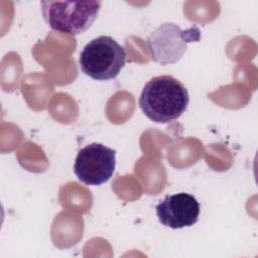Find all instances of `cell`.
Instances as JSON below:
<instances>
[{
  "label": "cell",
  "mask_w": 258,
  "mask_h": 258,
  "mask_svg": "<svg viewBox=\"0 0 258 258\" xmlns=\"http://www.w3.org/2000/svg\"><path fill=\"white\" fill-rule=\"evenodd\" d=\"M189 103L188 92L171 76L149 80L142 89L139 106L144 115L156 123H169L179 118Z\"/></svg>",
  "instance_id": "1"
},
{
  "label": "cell",
  "mask_w": 258,
  "mask_h": 258,
  "mask_svg": "<svg viewBox=\"0 0 258 258\" xmlns=\"http://www.w3.org/2000/svg\"><path fill=\"white\" fill-rule=\"evenodd\" d=\"M41 13L51 29L77 35L85 32L96 20L101 1H41Z\"/></svg>",
  "instance_id": "2"
},
{
  "label": "cell",
  "mask_w": 258,
  "mask_h": 258,
  "mask_svg": "<svg viewBox=\"0 0 258 258\" xmlns=\"http://www.w3.org/2000/svg\"><path fill=\"white\" fill-rule=\"evenodd\" d=\"M82 72L97 81L115 79L126 62V52L113 37L101 35L88 42L80 53Z\"/></svg>",
  "instance_id": "3"
},
{
  "label": "cell",
  "mask_w": 258,
  "mask_h": 258,
  "mask_svg": "<svg viewBox=\"0 0 258 258\" xmlns=\"http://www.w3.org/2000/svg\"><path fill=\"white\" fill-rule=\"evenodd\" d=\"M201 39L200 29L194 25L181 29L174 23H163L147 37V45L152 59L161 64L178 61L186 51L187 43Z\"/></svg>",
  "instance_id": "4"
},
{
  "label": "cell",
  "mask_w": 258,
  "mask_h": 258,
  "mask_svg": "<svg viewBox=\"0 0 258 258\" xmlns=\"http://www.w3.org/2000/svg\"><path fill=\"white\" fill-rule=\"evenodd\" d=\"M116 151L102 143L83 147L75 160L74 172L78 179L88 185H101L113 175Z\"/></svg>",
  "instance_id": "5"
},
{
  "label": "cell",
  "mask_w": 258,
  "mask_h": 258,
  "mask_svg": "<svg viewBox=\"0 0 258 258\" xmlns=\"http://www.w3.org/2000/svg\"><path fill=\"white\" fill-rule=\"evenodd\" d=\"M158 221L165 227L181 229L190 227L199 221L200 203L189 194L178 192L166 196L156 207Z\"/></svg>",
  "instance_id": "6"
}]
</instances>
